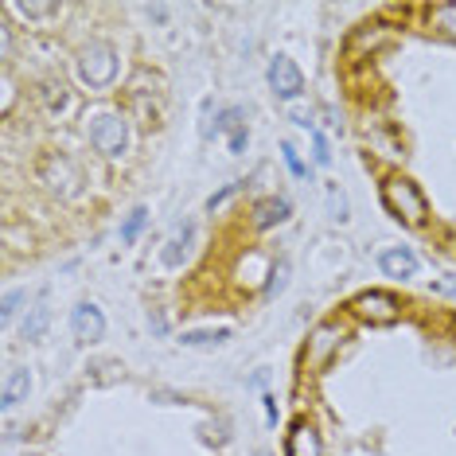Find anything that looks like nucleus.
<instances>
[{"label": "nucleus", "instance_id": "f257e3e1", "mask_svg": "<svg viewBox=\"0 0 456 456\" xmlns=\"http://www.w3.org/2000/svg\"><path fill=\"white\" fill-rule=\"evenodd\" d=\"M382 207H387L390 219H398L402 226H410V231H425V226L433 223L429 200H425V191L410 175L390 172L387 180H382Z\"/></svg>", "mask_w": 456, "mask_h": 456}, {"label": "nucleus", "instance_id": "f03ea898", "mask_svg": "<svg viewBox=\"0 0 456 456\" xmlns=\"http://www.w3.org/2000/svg\"><path fill=\"white\" fill-rule=\"evenodd\" d=\"M86 137L94 144V152H102L106 160L126 157L129 149V118L121 110H98L86 118Z\"/></svg>", "mask_w": 456, "mask_h": 456}, {"label": "nucleus", "instance_id": "7ed1b4c3", "mask_svg": "<svg viewBox=\"0 0 456 456\" xmlns=\"http://www.w3.org/2000/svg\"><path fill=\"white\" fill-rule=\"evenodd\" d=\"M75 70H78V82L90 90H106L118 82V51H113V44H102V39H94V44H86L78 51L75 59Z\"/></svg>", "mask_w": 456, "mask_h": 456}, {"label": "nucleus", "instance_id": "20e7f679", "mask_svg": "<svg viewBox=\"0 0 456 456\" xmlns=\"http://www.w3.org/2000/svg\"><path fill=\"white\" fill-rule=\"evenodd\" d=\"M347 316L359 320V324H370V328L398 324L402 320V297L390 293V289H367V293H359L347 305Z\"/></svg>", "mask_w": 456, "mask_h": 456}, {"label": "nucleus", "instance_id": "39448f33", "mask_svg": "<svg viewBox=\"0 0 456 456\" xmlns=\"http://www.w3.org/2000/svg\"><path fill=\"white\" fill-rule=\"evenodd\" d=\"M347 339V324L344 320H324V324H316L308 331V344H305V367L313 370H324L331 359L339 355V347H344Z\"/></svg>", "mask_w": 456, "mask_h": 456}, {"label": "nucleus", "instance_id": "423d86ee", "mask_svg": "<svg viewBox=\"0 0 456 456\" xmlns=\"http://www.w3.org/2000/svg\"><path fill=\"white\" fill-rule=\"evenodd\" d=\"M269 90H273L281 102H297L305 94V75H300V67L289 55L269 59Z\"/></svg>", "mask_w": 456, "mask_h": 456}, {"label": "nucleus", "instance_id": "0eeeda50", "mask_svg": "<svg viewBox=\"0 0 456 456\" xmlns=\"http://www.w3.org/2000/svg\"><path fill=\"white\" fill-rule=\"evenodd\" d=\"M285 456H324V437H320L316 421L297 418L285 433Z\"/></svg>", "mask_w": 456, "mask_h": 456}, {"label": "nucleus", "instance_id": "6e6552de", "mask_svg": "<svg viewBox=\"0 0 456 456\" xmlns=\"http://www.w3.org/2000/svg\"><path fill=\"white\" fill-rule=\"evenodd\" d=\"M70 331H75L78 344H98V339L106 336V316H102V308L90 305V300L75 305V313H70Z\"/></svg>", "mask_w": 456, "mask_h": 456}, {"label": "nucleus", "instance_id": "1a4fd4ad", "mask_svg": "<svg viewBox=\"0 0 456 456\" xmlns=\"http://www.w3.org/2000/svg\"><path fill=\"white\" fill-rule=\"evenodd\" d=\"M390 44V28L387 24H379V20H370V24H359L355 32H351V39H347V55L351 59H362L370 51V55H375V51H382Z\"/></svg>", "mask_w": 456, "mask_h": 456}, {"label": "nucleus", "instance_id": "9d476101", "mask_svg": "<svg viewBox=\"0 0 456 456\" xmlns=\"http://www.w3.org/2000/svg\"><path fill=\"white\" fill-rule=\"evenodd\" d=\"M289 215H293V207H289L285 195H265L250 207V226L254 231H273V226L289 223Z\"/></svg>", "mask_w": 456, "mask_h": 456}, {"label": "nucleus", "instance_id": "9b49d317", "mask_svg": "<svg viewBox=\"0 0 456 456\" xmlns=\"http://www.w3.org/2000/svg\"><path fill=\"white\" fill-rule=\"evenodd\" d=\"M379 269L394 281H410V277H418V254L410 246H387L379 254Z\"/></svg>", "mask_w": 456, "mask_h": 456}, {"label": "nucleus", "instance_id": "f8f14e48", "mask_svg": "<svg viewBox=\"0 0 456 456\" xmlns=\"http://www.w3.org/2000/svg\"><path fill=\"white\" fill-rule=\"evenodd\" d=\"M191 238H195V226H191V223L175 226V234L168 238V246H164L160 262L168 265V269H180L183 262H188V254H191Z\"/></svg>", "mask_w": 456, "mask_h": 456}, {"label": "nucleus", "instance_id": "ddd939ff", "mask_svg": "<svg viewBox=\"0 0 456 456\" xmlns=\"http://www.w3.org/2000/svg\"><path fill=\"white\" fill-rule=\"evenodd\" d=\"M28 394H32V375L28 370H8V379H4V410H16L20 402H28Z\"/></svg>", "mask_w": 456, "mask_h": 456}, {"label": "nucleus", "instance_id": "4468645a", "mask_svg": "<svg viewBox=\"0 0 456 456\" xmlns=\"http://www.w3.org/2000/svg\"><path fill=\"white\" fill-rule=\"evenodd\" d=\"M425 20H429V28L441 39H452V44H456V4H433V8H425Z\"/></svg>", "mask_w": 456, "mask_h": 456}, {"label": "nucleus", "instance_id": "2eb2a0df", "mask_svg": "<svg viewBox=\"0 0 456 456\" xmlns=\"http://www.w3.org/2000/svg\"><path fill=\"white\" fill-rule=\"evenodd\" d=\"M231 339V331L226 328H195V331H183L180 336V344L183 347H219Z\"/></svg>", "mask_w": 456, "mask_h": 456}, {"label": "nucleus", "instance_id": "dca6fc26", "mask_svg": "<svg viewBox=\"0 0 456 456\" xmlns=\"http://www.w3.org/2000/svg\"><path fill=\"white\" fill-rule=\"evenodd\" d=\"M144 223H149V207H133L129 219L121 223V242H137L141 231H144Z\"/></svg>", "mask_w": 456, "mask_h": 456}, {"label": "nucleus", "instance_id": "f3484780", "mask_svg": "<svg viewBox=\"0 0 456 456\" xmlns=\"http://www.w3.org/2000/svg\"><path fill=\"white\" fill-rule=\"evenodd\" d=\"M47 320H51V308L47 305H36L32 316L24 320V339H39L47 331Z\"/></svg>", "mask_w": 456, "mask_h": 456}, {"label": "nucleus", "instance_id": "a211bd4d", "mask_svg": "<svg viewBox=\"0 0 456 456\" xmlns=\"http://www.w3.org/2000/svg\"><path fill=\"white\" fill-rule=\"evenodd\" d=\"M8 12H16L24 20H47V16H63V4H12Z\"/></svg>", "mask_w": 456, "mask_h": 456}, {"label": "nucleus", "instance_id": "6ab92c4d", "mask_svg": "<svg viewBox=\"0 0 456 456\" xmlns=\"http://www.w3.org/2000/svg\"><path fill=\"white\" fill-rule=\"evenodd\" d=\"M289 285V262H277L269 269V281H265V297H277Z\"/></svg>", "mask_w": 456, "mask_h": 456}, {"label": "nucleus", "instance_id": "aec40b11", "mask_svg": "<svg viewBox=\"0 0 456 456\" xmlns=\"http://www.w3.org/2000/svg\"><path fill=\"white\" fill-rule=\"evenodd\" d=\"M281 160H285V168H289V172H293V175H297V180H305V175H308V164H305V160H300V152L293 149V144H281Z\"/></svg>", "mask_w": 456, "mask_h": 456}, {"label": "nucleus", "instance_id": "412c9836", "mask_svg": "<svg viewBox=\"0 0 456 456\" xmlns=\"http://www.w3.org/2000/svg\"><path fill=\"white\" fill-rule=\"evenodd\" d=\"M24 293H8L4 297V308H0V316H4V324H12V320H16V313H20V305H24Z\"/></svg>", "mask_w": 456, "mask_h": 456}, {"label": "nucleus", "instance_id": "4be33fe9", "mask_svg": "<svg viewBox=\"0 0 456 456\" xmlns=\"http://www.w3.org/2000/svg\"><path fill=\"white\" fill-rule=\"evenodd\" d=\"M433 293H441V297H452V300H456V273H441L437 281H433Z\"/></svg>", "mask_w": 456, "mask_h": 456}, {"label": "nucleus", "instance_id": "5701e85b", "mask_svg": "<svg viewBox=\"0 0 456 456\" xmlns=\"http://www.w3.org/2000/svg\"><path fill=\"white\" fill-rule=\"evenodd\" d=\"M0 82H4V102H0V113L8 118V113H12V98H16V90H12V75H8V67H4V78H0Z\"/></svg>", "mask_w": 456, "mask_h": 456}, {"label": "nucleus", "instance_id": "b1692460", "mask_svg": "<svg viewBox=\"0 0 456 456\" xmlns=\"http://www.w3.org/2000/svg\"><path fill=\"white\" fill-rule=\"evenodd\" d=\"M328 195H331V211H336V215H331V219H339V223H344V219H347V200H344V191H336V188H331Z\"/></svg>", "mask_w": 456, "mask_h": 456}, {"label": "nucleus", "instance_id": "393cba45", "mask_svg": "<svg viewBox=\"0 0 456 456\" xmlns=\"http://www.w3.org/2000/svg\"><path fill=\"white\" fill-rule=\"evenodd\" d=\"M313 141H316V152H313V157H316V164H320V168H324V164H331V152H328V141H324V133H313Z\"/></svg>", "mask_w": 456, "mask_h": 456}, {"label": "nucleus", "instance_id": "a878e982", "mask_svg": "<svg viewBox=\"0 0 456 456\" xmlns=\"http://www.w3.org/2000/svg\"><path fill=\"white\" fill-rule=\"evenodd\" d=\"M234 191H238V183H231V188H226V191H219V195H211V200H207V211H219V207H223L226 200H231Z\"/></svg>", "mask_w": 456, "mask_h": 456}, {"label": "nucleus", "instance_id": "bb28decb", "mask_svg": "<svg viewBox=\"0 0 456 456\" xmlns=\"http://www.w3.org/2000/svg\"><path fill=\"white\" fill-rule=\"evenodd\" d=\"M246 144H250V137H246V129H238L231 137V152H246Z\"/></svg>", "mask_w": 456, "mask_h": 456}, {"label": "nucleus", "instance_id": "cd10ccee", "mask_svg": "<svg viewBox=\"0 0 456 456\" xmlns=\"http://www.w3.org/2000/svg\"><path fill=\"white\" fill-rule=\"evenodd\" d=\"M257 456H269V452H257Z\"/></svg>", "mask_w": 456, "mask_h": 456}]
</instances>
